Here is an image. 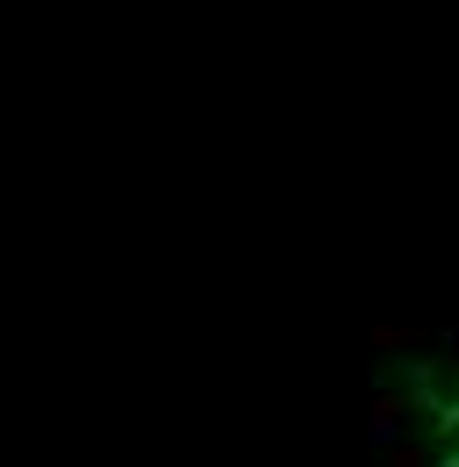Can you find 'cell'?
<instances>
[{"instance_id": "6da1fadb", "label": "cell", "mask_w": 459, "mask_h": 467, "mask_svg": "<svg viewBox=\"0 0 459 467\" xmlns=\"http://www.w3.org/2000/svg\"><path fill=\"white\" fill-rule=\"evenodd\" d=\"M423 467H459V381L431 403V439H423Z\"/></svg>"}]
</instances>
